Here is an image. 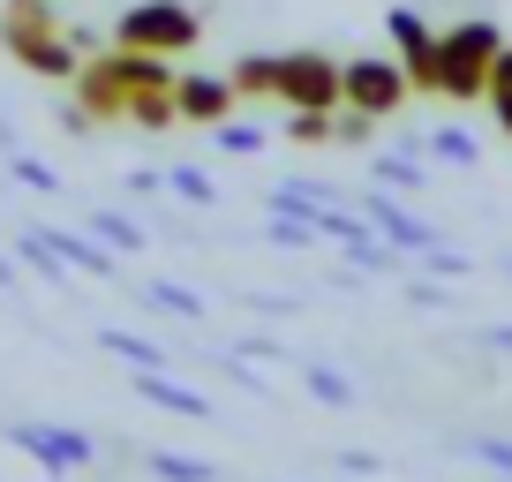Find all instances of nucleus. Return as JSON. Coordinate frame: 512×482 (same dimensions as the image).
Here are the masks:
<instances>
[{
  "mask_svg": "<svg viewBox=\"0 0 512 482\" xmlns=\"http://www.w3.org/2000/svg\"><path fill=\"white\" fill-rule=\"evenodd\" d=\"M407 302H415V309H445L452 294H445V279H422V287H407Z\"/></svg>",
  "mask_w": 512,
  "mask_h": 482,
  "instance_id": "2f4dec72",
  "label": "nucleus"
},
{
  "mask_svg": "<svg viewBox=\"0 0 512 482\" xmlns=\"http://www.w3.org/2000/svg\"><path fill=\"white\" fill-rule=\"evenodd\" d=\"M144 309H166V317H189V324H204V294H189V287H174V279H151L144 294H136Z\"/></svg>",
  "mask_w": 512,
  "mask_h": 482,
  "instance_id": "dca6fc26",
  "label": "nucleus"
},
{
  "mask_svg": "<svg viewBox=\"0 0 512 482\" xmlns=\"http://www.w3.org/2000/svg\"><path fill=\"white\" fill-rule=\"evenodd\" d=\"M407 98H415V83H407V68H400V53H354L347 61V106L354 113H400Z\"/></svg>",
  "mask_w": 512,
  "mask_h": 482,
  "instance_id": "423d86ee",
  "label": "nucleus"
},
{
  "mask_svg": "<svg viewBox=\"0 0 512 482\" xmlns=\"http://www.w3.org/2000/svg\"><path fill=\"white\" fill-rule=\"evenodd\" d=\"M0 46H8L16 68H31V76H46V83L83 76V46L53 23V0H0Z\"/></svg>",
  "mask_w": 512,
  "mask_h": 482,
  "instance_id": "f257e3e1",
  "label": "nucleus"
},
{
  "mask_svg": "<svg viewBox=\"0 0 512 482\" xmlns=\"http://www.w3.org/2000/svg\"><path fill=\"white\" fill-rule=\"evenodd\" d=\"M384 38H392V53H400V61H407V53H430V46H437V31L415 16V8H384Z\"/></svg>",
  "mask_w": 512,
  "mask_h": 482,
  "instance_id": "2eb2a0df",
  "label": "nucleus"
},
{
  "mask_svg": "<svg viewBox=\"0 0 512 482\" xmlns=\"http://www.w3.org/2000/svg\"><path fill=\"white\" fill-rule=\"evenodd\" d=\"M482 106H490V113H497V129L512 136V46L490 61V91H482Z\"/></svg>",
  "mask_w": 512,
  "mask_h": 482,
  "instance_id": "412c9836",
  "label": "nucleus"
},
{
  "mask_svg": "<svg viewBox=\"0 0 512 482\" xmlns=\"http://www.w3.org/2000/svg\"><path fill=\"white\" fill-rule=\"evenodd\" d=\"M16 257L31 264L38 279H68V257H61V249L46 241V226H23V234H16Z\"/></svg>",
  "mask_w": 512,
  "mask_h": 482,
  "instance_id": "f3484780",
  "label": "nucleus"
},
{
  "mask_svg": "<svg viewBox=\"0 0 512 482\" xmlns=\"http://www.w3.org/2000/svg\"><path fill=\"white\" fill-rule=\"evenodd\" d=\"M8 174H16L23 189H38V196H53V189H61V174H53L46 159H23V151H16V159H8Z\"/></svg>",
  "mask_w": 512,
  "mask_h": 482,
  "instance_id": "cd10ccee",
  "label": "nucleus"
},
{
  "mask_svg": "<svg viewBox=\"0 0 512 482\" xmlns=\"http://www.w3.org/2000/svg\"><path fill=\"white\" fill-rule=\"evenodd\" d=\"M302 385L317 392L324 407H339V415H347V407H354V385H347V377L332 370V362H302Z\"/></svg>",
  "mask_w": 512,
  "mask_h": 482,
  "instance_id": "aec40b11",
  "label": "nucleus"
},
{
  "mask_svg": "<svg viewBox=\"0 0 512 482\" xmlns=\"http://www.w3.org/2000/svg\"><path fill=\"white\" fill-rule=\"evenodd\" d=\"M121 121H136L144 136H159V129H174V121H181V106H174V91H128Z\"/></svg>",
  "mask_w": 512,
  "mask_h": 482,
  "instance_id": "4468645a",
  "label": "nucleus"
},
{
  "mask_svg": "<svg viewBox=\"0 0 512 482\" xmlns=\"http://www.w3.org/2000/svg\"><path fill=\"white\" fill-rule=\"evenodd\" d=\"M287 136H294V144H332V136H339V113H294Z\"/></svg>",
  "mask_w": 512,
  "mask_h": 482,
  "instance_id": "bb28decb",
  "label": "nucleus"
},
{
  "mask_svg": "<svg viewBox=\"0 0 512 482\" xmlns=\"http://www.w3.org/2000/svg\"><path fill=\"white\" fill-rule=\"evenodd\" d=\"M98 347H106L113 362H121V370H166V362H174V354H166L159 339H144V332H121V324H106V332H98Z\"/></svg>",
  "mask_w": 512,
  "mask_h": 482,
  "instance_id": "ddd939ff",
  "label": "nucleus"
},
{
  "mask_svg": "<svg viewBox=\"0 0 512 482\" xmlns=\"http://www.w3.org/2000/svg\"><path fill=\"white\" fill-rule=\"evenodd\" d=\"M422 264H430V279H467V272H475V257H460V249H445V241L422 249Z\"/></svg>",
  "mask_w": 512,
  "mask_h": 482,
  "instance_id": "c85d7f7f",
  "label": "nucleus"
},
{
  "mask_svg": "<svg viewBox=\"0 0 512 482\" xmlns=\"http://www.w3.org/2000/svg\"><path fill=\"white\" fill-rule=\"evenodd\" d=\"M339 467H347V475H384V460H377V452H354V445L339 452Z\"/></svg>",
  "mask_w": 512,
  "mask_h": 482,
  "instance_id": "473e14b6",
  "label": "nucleus"
},
{
  "mask_svg": "<svg viewBox=\"0 0 512 482\" xmlns=\"http://www.w3.org/2000/svg\"><path fill=\"white\" fill-rule=\"evenodd\" d=\"M362 211H369V226H377V234L392 241V249H407V257H422V249H437V226H430V219H415V211L400 204V189H384V181H377Z\"/></svg>",
  "mask_w": 512,
  "mask_h": 482,
  "instance_id": "0eeeda50",
  "label": "nucleus"
},
{
  "mask_svg": "<svg viewBox=\"0 0 512 482\" xmlns=\"http://www.w3.org/2000/svg\"><path fill=\"white\" fill-rule=\"evenodd\" d=\"M264 241H272V249H309V241H324L317 226L302 219V211H272V226H264Z\"/></svg>",
  "mask_w": 512,
  "mask_h": 482,
  "instance_id": "b1692460",
  "label": "nucleus"
},
{
  "mask_svg": "<svg viewBox=\"0 0 512 482\" xmlns=\"http://www.w3.org/2000/svg\"><path fill=\"white\" fill-rule=\"evenodd\" d=\"M497 482H512V475H497Z\"/></svg>",
  "mask_w": 512,
  "mask_h": 482,
  "instance_id": "f704fd0d",
  "label": "nucleus"
},
{
  "mask_svg": "<svg viewBox=\"0 0 512 482\" xmlns=\"http://www.w3.org/2000/svg\"><path fill=\"white\" fill-rule=\"evenodd\" d=\"M91 234H106V249H121V257H136V249H144V226L136 219H121V211H91Z\"/></svg>",
  "mask_w": 512,
  "mask_h": 482,
  "instance_id": "4be33fe9",
  "label": "nucleus"
},
{
  "mask_svg": "<svg viewBox=\"0 0 512 482\" xmlns=\"http://www.w3.org/2000/svg\"><path fill=\"white\" fill-rule=\"evenodd\" d=\"M196 38H204V16H196L189 0H136V8H121L113 16V46L128 53H189Z\"/></svg>",
  "mask_w": 512,
  "mask_h": 482,
  "instance_id": "7ed1b4c3",
  "label": "nucleus"
},
{
  "mask_svg": "<svg viewBox=\"0 0 512 482\" xmlns=\"http://www.w3.org/2000/svg\"><path fill=\"white\" fill-rule=\"evenodd\" d=\"M166 189H174L181 196V204H219V181H211V174H196V166H166Z\"/></svg>",
  "mask_w": 512,
  "mask_h": 482,
  "instance_id": "5701e85b",
  "label": "nucleus"
},
{
  "mask_svg": "<svg viewBox=\"0 0 512 482\" xmlns=\"http://www.w3.org/2000/svg\"><path fill=\"white\" fill-rule=\"evenodd\" d=\"M219 151H264V129H256V121H219Z\"/></svg>",
  "mask_w": 512,
  "mask_h": 482,
  "instance_id": "c756f323",
  "label": "nucleus"
},
{
  "mask_svg": "<svg viewBox=\"0 0 512 482\" xmlns=\"http://www.w3.org/2000/svg\"><path fill=\"white\" fill-rule=\"evenodd\" d=\"M128 385H136V400H144V407H159V415L211 422V400H204V392H189L174 370H128Z\"/></svg>",
  "mask_w": 512,
  "mask_h": 482,
  "instance_id": "9d476101",
  "label": "nucleus"
},
{
  "mask_svg": "<svg viewBox=\"0 0 512 482\" xmlns=\"http://www.w3.org/2000/svg\"><path fill=\"white\" fill-rule=\"evenodd\" d=\"M279 106L287 113H339L347 106V61H332V53H317V46H294Z\"/></svg>",
  "mask_w": 512,
  "mask_h": 482,
  "instance_id": "39448f33",
  "label": "nucleus"
},
{
  "mask_svg": "<svg viewBox=\"0 0 512 482\" xmlns=\"http://www.w3.org/2000/svg\"><path fill=\"white\" fill-rule=\"evenodd\" d=\"M467 460H482V467H490V475H512V437H467Z\"/></svg>",
  "mask_w": 512,
  "mask_h": 482,
  "instance_id": "a878e982",
  "label": "nucleus"
},
{
  "mask_svg": "<svg viewBox=\"0 0 512 482\" xmlns=\"http://www.w3.org/2000/svg\"><path fill=\"white\" fill-rule=\"evenodd\" d=\"M46 241L68 257V272H83V279H113L121 272V249H106V241H91V234H68V226H46Z\"/></svg>",
  "mask_w": 512,
  "mask_h": 482,
  "instance_id": "9b49d317",
  "label": "nucleus"
},
{
  "mask_svg": "<svg viewBox=\"0 0 512 482\" xmlns=\"http://www.w3.org/2000/svg\"><path fill=\"white\" fill-rule=\"evenodd\" d=\"M76 106L91 113V129H98V121H121V113H128V83H121V68H113V53H91V61H83V76H76Z\"/></svg>",
  "mask_w": 512,
  "mask_h": 482,
  "instance_id": "1a4fd4ad",
  "label": "nucleus"
},
{
  "mask_svg": "<svg viewBox=\"0 0 512 482\" xmlns=\"http://www.w3.org/2000/svg\"><path fill=\"white\" fill-rule=\"evenodd\" d=\"M377 181H384V189H400V196H422L437 174H422V159H407V151H384V159H377Z\"/></svg>",
  "mask_w": 512,
  "mask_h": 482,
  "instance_id": "6ab92c4d",
  "label": "nucleus"
},
{
  "mask_svg": "<svg viewBox=\"0 0 512 482\" xmlns=\"http://www.w3.org/2000/svg\"><path fill=\"white\" fill-rule=\"evenodd\" d=\"M505 53V31L490 16H467V23H445L437 31V61H445V98L452 106H475L490 91V61Z\"/></svg>",
  "mask_w": 512,
  "mask_h": 482,
  "instance_id": "f03ea898",
  "label": "nucleus"
},
{
  "mask_svg": "<svg viewBox=\"0 0 512 482\" xmlns=\"http://www.w3.org/2000/svg\"><path fill=\"white\" fill-rule=\"evenodd\" d=\"M144 467H151L159 482H219V467L196 460V452H144Z\"/></svg>",
  "mask_w": 512,
  "mask_h": 482,
  "instance_id": "a211bd4d",
  "label": "nucleus"
},
{
  "mask_svg": "<svg viewBox=\"0 0 512 482\" xmlns=\"http://www.w3.org/2000/svg\"><path fill=\"white\" fill-rule=\"evenodd\" d=\"M482 347H497V354H512V324H490V332H482Z\"/></svg>",
  "mask_w": 512,
  "mask_h": 482,
  "instance_id": "72a5a7b5",
  "label": "nucleus"
},
{
  "mask_svg": "<svg viewBox=\"0 0 512 482\" xmlns=\"http://www.w3.org/2000/svg\"><path fill=\"white\" fill-rule=\"evenodd\" d=\"M430 151H437V159H445V166H475V159H482L475 129H437V136H430Z\"/></svg>",
  "mask_w": 512,
  "mask_h": 482,
  "instance_id": "393cba45",
  "label": "nucleus"
},
{
  "mask_svg": "<svg viewBox=\"0 0 512 482\" xmlns=\"http://www.w3.org/2000/svg\"><path fill=\"white\" fill-rule=\"evenodd\" d=\"M234 91L256 98V106L279 98V91H287V53H241V61H234Z\"/></svg>",
  "mask_w": 512,
  "mask_h": 482,
  "instance_id": "f8f14e48",
  "label": "nucleus"
},
{
  "mask_svg": "<svg viewBox=\"0 0 512 482\" xmlns=\"http://www.w3.org/2000/svg\"><path fill=\"white\" fill-rule=\"evenodd\" d=\"M377 136V113H354V106H339V136L332 144H369Z\"/></svg>",
  "mask_w": 512,
  "mask_h": 482,
  "instance_id": "7c9ffc66",
  "label": "nucleus"
},
{
  "mask_svg": "<svg viewBox=\"0 0 512 482\" xmlns=\"http://www.w3.org/2000/svg\"><path fill=\"white\" fill-rule=\"evenodd\" d=\"M8 445L31 452L46 482H68V475H83V467L98 460V445L76 430V422H8Z\"/></svg>",
  "mask_w": 512,
  "mask_h": 482,
  "instance_id": "20e7f679",
  "label": "nucleus"
},
{
  "mask_svg": "<svg viewBox=\"0 0 512 482\" xmlns=\"http://www.w3.org/2000/svg\"><path fill=\"white\" fill-rule=\"evenodd\" d=\"M174 106L196 129H219L226 113L241 106V91H234V76H174Z\"/></svg>",
  "mask_w": 512,
  "mask_h": 482,
  "instance_id": "6e6552de",
  "label": "nucleus"
}]
</instances>
